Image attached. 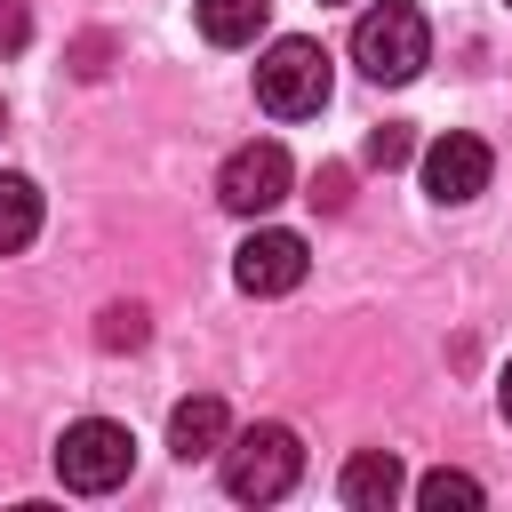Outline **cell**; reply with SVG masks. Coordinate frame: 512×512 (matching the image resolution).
I'll return each instance as SVG.
<instances>
[{"instance_id":"cell-1","label":"cell","mask_w":512,"mask_h":512,"mask_svg":"<svg viewBox=\"0 0 512 512\" xmlns=\"http://www.w3.org/2000/svg\"><path fill=\"white\" fill-rule=\"evenodd\" d=\"M352 64H360L376 88H408V80L432 64V24H424V8L376 0V8L352 24Z\"/></svg>"},{"instance_id":"cell-2","label":"cell","mask_w":512,"mask_h":512,"mask_svg":"<svg viewBox=\"0 0 512 512\" xmlns=\"http://www.w3.org/2000/svg\"><path fill=\"white\" fill-rule=\"evenodd\" d=\"M256 104H264L272 120H312V112L328 104V48L304 40V32L272 40V48L256 56Z\"/></svg>"},{"instance_id":"cell-3","label":"cell","mask_w":512,"mask_h":512,"mask_svg":"<svg viewBox=\"0 0 512 512\" xmlns=\"http://www.w3.org/2000/svg\"><path fill=\"white\" fill-rule=\"evenodd\" d=\"M128 472H136V432H128V424H112V416L64 424V440H56V480H64L72 496H112Z\"/></svg>"},{"instance_id":"cell-4","label":"cell","mask_w":512,"mask_h":512,"mask_svg":"<svg viewBox=\"0 0 512 512\" xmlns=\"http://www.w3.org/2000/svg\"><path fill=\"white\" fill-rule=\"evenodd\" d=\"M296 472H304V448H296L288 424H248V432L224 440V488L240 504H280L296 488Z\"/></svg>"},{"instance_id":"cell-5","label":"cell","mask_w":512,"mask_h":512,"mask_svg":"<svg viewBox=\"0 0 512 512\" xmlns=\"http://www.w3.org/2000/svg\"><path fill=\"white\" fill-rule=\"evenodd\" d=\"M288 184H296V168H288V152L264 136V144H240L224 168H216V200L232 208V216H272L280 200H288Z\"/></svg>"},{"instance_id":"cell-6","label":"cell","mask_w":512,"mask_h":512,"mask_svg":"<svg viewBox=\"0 0 512 512\" xmlns=\"http://www.w3.org/2000/svg\"><path fill=\"white\" fill-rule=\"evenodd\" d=\"M488 176H496V152H488L472 128H448V136H432V144H424V192H432L440 208L480 200V192H488Z\"/></svg>"},{"instance_id":"cell-7","label":"cell","mask_w":512,"mask_h":512,"mask_svg":"<svg viewBox=\"0 0 512 512\" xmlns=\"http://www.w3.org/2000/svg\"><path fill=\"white\" fill-rule=\"evenodd\" d=\"M232 280H240L248 296H288V288L304 280V240H296V232H280V224L248 232V240L232 248Z\"/></svg>"},{"instance_id":"cell-8","label":"cell","mask_w":512,"mask_h":512,"mask_svg":"<svg viewBox=\"0 0 512 512\" xmlns=\"http://www.w3.org/2000/svg\"><path fill=\"white\" fill-rule=\"evenodd\" d=\"M336 496H344L352 512H392V504L408 496V472H400V456H392V448H360V456H344Z\"/></svg>"},{"instance_id":"cell-9","label":"cell","mask_w":512,"mask_h":512,"mask_svg":"<svg viewBox=\"0 0 512 512\" xmlns=\"http://www.w3.org/2000/svg\"><path fill=\"white\" fill-rule=\"evenodd\" d=\"M224 440H232V416H224V400H216V392H200V400H176V408H168V448H176L184 464L224 456Z\"/></svg>"},{"instance_id":"cell-10","label":"cell","mask_w":512,"mask_h":512,"mask_svg":"<svg viewBox=\"0 0 512 512\" xmlns=\"http://www.w3.org/2000/svg\"><path fill=\"white\" fill-rule=\"evenodd\" d=\"M200 40L208 48H256L264 24H272V0H200Z\"/></svg>"},{"instance_id":"cell-11","label":"cell","mask_w":512,"mask_h":512,"mask_svg":"<svg viewBox=\"0 0 512 512\" xmlns=\"http://www.w3.org/2000/svg\"><path fill=\"white\" fill-rule=\"evenodd\" d=\"M32 232H40V184L8 168V176H0V256L32 248Z\"/></svg>"},{"instance_id":"cell-12","label":"cell","mask_w":512,"mask_h":512,"mask_svg":"<svg viewBox=\"0 0 512 512\" xmlns=\"http://www.w3.org/2000/svg\"><path fill=\"white\" fill-rule=\"evenodd\" d=\"M480 496H488V488H480L472 472H456V464H440V472H424V480H416V504H424V512H448V504H456V512H472Z\"/></svg>"},{"instance_id":"cell-13","label":"cell","mask_w":512,"mask_h":512,"mask_svg":"<svg viewBox=\"0 0 512 512\" xmlns=\"http://www.w3.org/2000/svg\"><path fill=\"white\" fill-rule=\"evenodd\" d=\"M96 344L104 352H136L144 344V304H104L96 312Z\"/></svg>"},{"instance_id":"cell-14","label":"cell","mask_w":512,"mask_h":512,"mask_svg":"<svg viewBox=\"0 0 512 512\" xmlns=\"http://www.w3.org/2000/svg\"><path fill=\"white\" fill-rule=\"evenodd\" d=\"M400 160H408V128H400V120H384V128L368 136V168H400Z\"/></svg>"},{"instance_id":"cell-15","label":"cell","mask_w":512,"mask_h":512,"mask_svg":"<svg viewBox=\"0 0 512 512\" xmlns=\"http://www.w3.org/2000/svg\"><path fill=\"white\" fill-rule=\"evenodd\" d=\"M32 40V16H24V0H0V56H16Z\"/></svg>"},{"instance_id":"cell-16","label":"cell","mask_w":512,"mask_h":512,"mask_svg":"<svg viewBox=\"0 0 512 512\" xmlns=\"http://www.w3.org/2000/svg\"><path fill=\"white\" fill-rule=\"evenodd\" d=\"M344 184H352L344 168H320V176H312V200H320V208H344Z\"/></svg>"},{"instance_id":"cell-17","label":"cell","mask_w":512,"mask_h":512,"mask_svg":"<svg viewBox=\"0 0 512 512\" xmlns=\"http://www.w3.org/2000/svg\"><path fill=\"white\" fill-rule=\"evenodd\" d=\"M496 400H504V424H512V360H504V376H496Z\"/></svg>"},{"instance_id":"cell-18","label":"cell","mask_w":512,"mask_h":512,"mask_svg":"<svg viewBox=\"0 0 512 512\" xmlns=\"http://www.w3.org/2000/svg\"><path fill=\"white\" fill-rule=\"evenodd\" d=\"M0 128H8V112H0Z\"/></svg>"}]
</instances>
